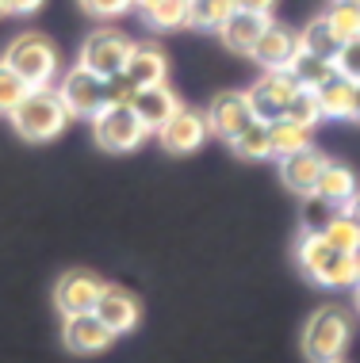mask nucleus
Segmentation results:
<instances>
[{"mask_svg":"<svg viewBox=\"0 0 360 363\" xmlns=\"http://www.w3.org/2000/svg\"><path fill=\"white\" fill-rule=\"evenodd\" d=\"M315 92H318V104H322V115H326V119H353L356 84L349 81V77H342V73L334 69V77H329L326 84H318Z\"/></svg>","mask_w":360,"mask_h":363,"instance_id":"aec40b11","label":"nucleus"},{"mask_svg":"<svg viewBox=\"0 0 360 363\" xmlns=\"http://www.w3.org/2000/svg\"><path fill=\"white\" fill-rule=\"evenodd\" d=\"M337 363H345V359H337Z\"/></svg>","mask_w":360,"mask_h":363,"instance_id":"c03bdc74","label":"nucleus"},{"mask_svg":"<svg viewBox=\"0 0 360 363\" xmlns=\"http://www.w3.org/2000/svg\"><path fill=\"white\" fill-rule=\"evenodd\" d=\"M318 195H322L326 203H334L337 211H349L353 207V199L360 195V180H356V172L349 169L345 161H326V169L322 176H318Z\"/></svg>","mask_w":360,"mask_h":363,"instance_id":"6ab92c4d","label":"nucleus"},{"mask_svg":"<svg viewBox=\"0 0 360 363\" xmlns=\"http://www.w3.org/2000/svg\"><path fill=\"white\" fill-rule=\"evenodd\" d=\"M268 145H272V157H280V161H284V157L307 150V145H310V130H307V126L288 123V119L268 123Z\"/></svg>","mask_w":360,"mask_h":363,"instance_id":"412c9836","label":"nucleus"},{"mask_svg":"<svg viewBox=\"0 0 360 363\" xmlns=\"http://www.w3.org/2000/svg\"><path fill=\"white\" fill-rule=\"evenodd\" d=\"M8 119H12L19 138H27V142H54L58 134L70 126V111H65L58 88H31Z\"/></svg>","mask_w":360,"mask_h":363,"instance_id":"f03ea898","label":"nucleus"},{"mask_svg":"<svg viewBox=\"0 0 360 363\" xmlns=\"http://www.w3.org/2000/svg\"><path fill=\"white\" fill-rule=\"evenodd\" d=\"M203 115H207L211 134H219L222 142H234L238 134L253 123V111H249L246 92H219Z\"/></svg>","mask_w":360,"mask_h":363,"instance_id":"ddd939ff","label":"nucleus"},{"mask_svg":"<svg viewBox=\"0 0 360 363\" xmlns=\"http://www.w3.org/2000/svg\"><path fill=\"white\" fill-rule=\"evenodd\" d=\"M353 119L360 123V84H356V96H353Z\"/></svg>","mask_w":360,"mask_h":363,"instance_id":"e433bc0d","label":"nucleus"},{"mask_svg":"<svg viewBox=\"0 0 360 363\" xmlns=\"http://www.w3.org/2000/svg\"><path fill=\"white\" fill-rule=\"evenodd\" d=\"M92 313L115 333V337H123V333L138 329V321H142L138 298H134L131 291H123V287H111V283H104V291H100V298H96Z\"/></svg>","mask_w":360,"mask_h":363,"instance_id":"f8f14e48","label":"nucleus"},{"mask_svg":"<svg viewBox=\"0 0 360 363\" xmlns=\"http://www.w3.org/2000/svg\"><path fill=\"white\" fill-rule=\"evenodd\" d=\"M134 92H138V88L131 84V77H126V73H119V77H111V81H108V104H131Z\"/></svg>","mask_w":360,"mask_h":363,"instance_id":"72a5a7b5","label":"nucleus"},{"mask_svg":"<svg viewBox=\"0 0 360 363\" xmlns=\"http://www.w3.org/2000/svg\"><path fill=\"white\" fill-rule=\"evenodd\" d=\"M230 12H234V0H188V27L219 31Z\"/></svg>","mask_w":360,"mask_h":363,"instance_id":"a878e982","label":"nucleus"},{"mask_svg":"<svg viewBox=\"0 0 360 363\" xmlns=\"http://www.w3.org/2000/svg\"><path fill=\"white\" fill-rule=\"evenodd\" d=\"M131 38L111 31V27H104V31H92L89 43L81 46V65L96 77H104V81H111V77L123 73L126 57H131Z\"/></svg>","mask_w":360,"mask_h":363,"instance_id":"6e6552de","label":"nucleus"},{"mask_svg":"<svg viewBox=\"0 0 360 363\" xmlns=\"http://www.w3.org/2000/svg\"><path fill=\"white\" fill-rule=\"evenodd\" d=\"M295 257H299L303 272L318 283V287L342 291V287H356V283H360V272H356L353 252L334 249V245H329L322 233H299Z\"/></svg>","mask_w":360,"mask_h":363,"instance_id":"f257e3e1","label":"nucleus"},{"mask_svg":"<svg viewBox=\"0 0 360 363\" xmlns=\"http://www.w3.org/2000/svg\"><path fill=\"white\" fill-rule=\"evenodd\" d=\"M234 8H246V12L272 16V8H276V0H234Z\"/></svg>","mask_w":360,"mask_h":363,"instance_id":"c9c22d12","label":"nucleus"},{"mask_svg":"<svg viewBox=\"0 0 360 363\" xmlns=\"http://www.w3.org/2000/svg\"><path fill=\"white\" fill-rule=\"evenodd\" d=\"M230 150H234L241 161H265V157H272V145H268V123H257V119H253L246 130H241L238 138L230 142Z\"/></svg>","mask_w":360,"mask_h":363,"instance_id":"393cba45","label":"nucleus"},{"mask_svg":"<svg viewBox=\"0 0 360 363\" xmlns=\"http://www.w3.org/2000/svg\"><path fill=\"white\" fill-rule=\"evenodd\" d=\"M326 161H329L326 153H318L315 145H307V150H299V153H291V157L280 161V180L303 199V195H310L318 188V176H322Z\"/></svg>","mask_w":360,"mask_h":363,"instance_id":"f3484780","label":"nucleus"},{"mask_svg":"<svg viewBox=\"0 0 360 363\" xmlns=\"http://www.w3.org/2000/svg\"><path fill=\"white\" fill-rule=\"evenodd\" d=\"M334 69L342 77H349L353 84H360V38L342 43V50H337V57H334Z\"/></svg>","mask_w":360,"mask_h":363,"instance_id":"2f4dec72","label":"nucleus"},{"mask_svg":"<svg viewBox=\"0 0 360 363\" xmlns=\"http://www.w3.org/2000/svg\"><path fill=\"white\" fill-rule=\"evenodd\" d=\"M326 23H329V31L342 38V43L360 38V4H342V0H334L329 12H326Z\"/></svg>","mask_w":360,"mask_h":363,"instance_id":"c85d7f7f","label":"nucleus"},{"mask_svg":"<svg viewBox=\"0 0 360 363\" xmlns=\"http://www.w3.org/2000/svg\"><path fill=\"white\" fill-rule=\"evenodd\" d=\"M123 73L131 77L134 88L165 84V81H169V57H165L161 46L134 43V46H131V57H126V65H123Z\"/></svg>","mask_w":360,"mask_h":363,"instance_id":"a211bd4d","label":"nucleus"},{"mask_svg":"<svg viewBox=\"0 0 360 363\" xmlns=\"http://www.w3.org/2000/svg\"><path fill=\"white\" fill-rule=\"evenodd\" d=\"M58 96H62L70 119H92L96 111L108 107V81L89 73L84 65H73V69L62 73V81H58Z\"/></svg>","mask_w":360,"mask_h":363,"instance_id":"423d86ee","label":"nucleus"},{"mask_svg":"<svg viewBox=\"0 0 360 363\" xmlns=\"http://www.w3.org/2000/svg\"><path fill=\"white\" fill-rule=\"evenodd\" d=\"M284 119H288V123H295V126H307V130H315V126L326 119L315 88H295V96H291V104H288Z\"/></svg>","mask_w":360,"mask_h":363,"instance_id":"b1692460","label":"nucleus"},{"mask_svg":"<svg viewBox=\"0 0 360 363\" xmlns=\"http://www.w3.org/2000/svg\"><path fill=\"white\" fill-rule=\"evenodd\" d=\"M303 233H326V225L334 222V214H337V207L334 203H326L318 191H310V195H303Z\"/></svg>","mask_w":360,"mask_h":363,"instance_id":"c756f323","label":"nucleus"},{"mask_svg":"<svg viewBox=\"0 0 360 363\" xmlns=\"http://www.w3.org/2000/svg\"><path fill=\"white\" fill-rule=\"evenodd\" d=\"M295 88L299 84L291 81L288 69L261 73L257 81L249 84V92H246L253 119H257V123H280V119H284V111H288V104H291V96H295Z\"/></svg>","mask_w":360,"mask_h":363,"instance_id":"0eeeda50","label":"nucleus"},{"mask_svg":"<svg viewBox=\"0 0 360 363\" xmlns=\"http://www.w3.org/2000/svg\"><path fill=\"white\" fill-rule=\"evenodd\" d=\"M0 16H8V8H4V0H0Z\"/></svg>","mask_w":360,"mask_h":363,"instance_id":"79ce46f5","label":"nucleus"},{"mask_svg":"<svg viewBox=\"0 0 360 363\" xmlns=\"http://www.w3.org/2000/svg\"><path fill=\"white\" fill-rule=\"evenodd\" d=\"M180 107H184V104H180V96L173 92L169 84L138 88V92H134V100H131V111L138 115V123L146 126V130H153V134H158L161 126L180 111Z\"/></svg>","mask_w":360,"mask_h":363,"instance_id":"2eb2a0df","label":"nucleus"},{"mask_svg":"<svg viewBox=\"0 0 360 363\" xmlns=\"http://www.w3.org/2000/svg\"><path fill=\"white\" fill-rule=\"evenodd\" d=\"M89 123H92V138L104 153H134L146 142V134H150L138 123V115L131 111V104H108Z\"/></svg>","mask_w":360,"mask_h":363,"instance_id":"39448f33","label":"nucleus"},{"mask_svg":"<svg viewBox=\"0 0 360 363\" xmlns=\"http://www.w3.org/2000/svg\"><path fill=\"white\" fill-rule=\"evenodd\" d=\"M27 92H31V88L19 81V77H16L12 69H8L4 62H0V115H12L16 107H19V100H23Z\"/></svg>","mask_w":360,"mask_h":363,"instance_id":"7c9ffc66","label":"nucleus"},{"mask_svg":"<svg viewBox=\"0 0 360 363\" xmlns=\"http://www.w3.org/2000/svg\"><path fill=\"white\" fill-rule=\"evenodd\" d=\"M353 260H356V272H360V245H356V252H353Z\"/></svg>","mask_w":360,"mask_h":363,"instance_id":"a19ab883","label":"nucleus"},{"mask_svg":"<svg viewBox=\"0 0 360 363\" xmlns=\"http://www.w3.org/2000/svg\"><path fill=\"white\" fill-rule=\"evenodd\" d=\"M353 306L360 310V283H356V287H353Z\"/></svg>","mask_w":360,"mask_h":363,"instance_id":"58836bf2","label":"nucleus"},{"mask_svg":"<svg viewBox=\"0 0 360 363\" xmlns=\"http://www.w3.org/2000/svg\"><path fill=\"white\" fill-rule=\"evenodd\" d=\"M81 8L89 16H96V19H115V16L131 12L134 0H81Z\"/></svg>","mask_w":360,"mask_h":363,"instance_id":"473e14b6","label":"nucleus"},{"mask_svg":"<svg viewBox=\"0 0 360 363\" xmlns=\"http://www.w3.org/2000/svg\"><path fill=\"white\" fill-rule=\"evenodd\" d=\"M303 54V38H299V31H291V27H276L268 23V31L257 38V46L249 50V57L261 65V69H288L295 57Z\"/></svg>","mask_w":360,"mask_h":363,"instance_id":"9b49d317","label":"nucleus"},{"mask_svg":"<svg viewBox=\"0 0 360 363\" xmlns=\"http://www.w3.org/2000/svg\"><path fill=\"white\" fill-rule=\"evenodd\" d=\"M142 19L158 31H173V27L188 23V0H158L153 8H146Z\"/></svg>","mask_w":360,"mask_h":363,"instance_id":"cd10ccee","label":"nucleus"},{"mask_svg":"<svg viewBox=\"0 0 360 363\" xmlns=\"http://www.w3.org/2000/svg\"><path fill=\"white\" fill-rule=\"evenodd\" d=\"M8 16H35L43 8V0H4Z\"/></svg>","mask_w":360,"mask_h":363,"instance_id":"f704fd0d","label":"nucleus"},{"mask_svg":"<svg viewBox=\"0 0 360 363\" xmlns=\"http://www.w3.org/2000/svg\"><path fill=\"white\" fill-rule=\"evenodd\" d=\"M100 291H104V283L100 276H92V272H65L62 279H58V287H54V306L70 318V313H84V310H92L96 306V298H100Z\"/></svg>","mask_w":360,"mask_h":363,"instance_id":"4468645a","label":"nucleus"},{"mask_svg":"<svg viewBox=\"0 0 360 363\" xmlns=\"http://www.w3.org/2000/svg\"><path fill=\"white\" fill-rule=\"evenodd\" d=\"M268 23H272V16H261V12H246V8H234V12L222 19L219 38H222V46H227V50L249 54L253 46H257V38L268 31Z\"/></svg>","mask_w":360,"mask_h":363,"instance_id":"dca6fc26","label":"nucleus"},{"mask_svg":"<svg viewBox=\"0 0 360 363\" xmlns=\"http://www.w3.org/2000/svg\"><path fill=\"white\" fill-rule=\"evenodd\" d=\"M299 38H303V50L307 54H315V57H326V62H334L337 50H342V38H337L334 31H329V23H326V16H318V19H310V23L299 31Z\"/></svg>","mask_w":360,"mask_h":363,"instance_id":"4be33fe9","label":"nucleus"},{"mask_svg":"<svg viewBox=\"0 0 360 363\" xmlns=\"http://www.w3.org/2000/svg\"><path fill=\"white\" fill-rule=\"evenodd\" d=\"M353 340V318L342 306H318L303 325V356L310 363H337Z\"/></svg>","mask_w":360,"mask_h":363,"instance_id":"7ed1b4c3","label":"nucleus"},{"mask_svg":"<svg viewBox=\"0 0 360 363\" xmlns=\"http://www.w3.org/2000/svg\"><path fill=\"white\" fill-rule=\"evenodd\" d=\"M115 333L104 325L100 318H96L92 310L84 313H70L65 318V329H62V345L73 352V356H96V352L111 348Z\"/></svg>","mask_w":360,"mask_h":363,"instance_id":"9d476101","label":"nucleus"},{"mask_svg":"<svg viewBox=\"0 0 360 363\" xmlns=\"http://www.w3.org/2000/svg\"><path fill=\"white\" fill-rule=\"evenodd\" d=\"M158 4V0H134V8H138V12H146V8H153Z\"/></svg>","mask_w":360,"mask_h":363,"instance_id":"4c0bfd02","label":"nucleus"},{"mask_svg":"<svg viewBox=\"0 0 360 363\" xmlns=\"http://www.w3.org/2000/svg\"><path fill=\"white\" fill-rule=\"evenodd\" d=\"M0 62H4L27 88H50L54 77H58V50H54V43L46 35H35V31L12 38Z\"/></svg>","mask_w":360,"mask_h":363,"instance_id":"20e7f679","label":"nucleus"},{"mask_svg":"<svg viewBox=\"0 0 360 363\" xmlns=\"http://www.w3.org/2000/svg\"><path fill=\"white\" fill-rule=\"evenodd\" d=\"M349 211H353L356 218H360V195H356V199H353V207H349Z\"/></svg>","mask_w":360,"mask_h":363,"instance_id":"ea45409f","label":"nucleus"},{"mask_svg":"<svg viewBox=\"0 0 360 363\" xmlns=\"http://www.w3.org/2000/svg\"><path fill=\"white\" fill-rule=\"evenodd\" d=\"M211 126L203 111H192V107H180L169 123L158 130V142L165 153H196L203 142H207Z\"/></svg>","mask_w":360,"mask_h":363,"instance_id":"1a4fd4ad","label":"nucleus"},{"mask_svg":"<svg viewBox=\"0 0 360 363\" xmlns=\"http://www.w3.org/2000/svg\"><path fill=\"white\" fill-rule=\"evenodd\" d=\"M342 4H360V0H342Z\"/></svg>","mask_w":360,"mask_h":363,"instance_id":"37998d69","label":"nucleus"},{"mask_svg":"<svg viewBox=\"0 0 360 363\" xmlns=\"http://www.w3.org/2000/svg\"><path fill=\"white\" fill-rule=\"evenodd\" d=\"M322 238L334 245V249H342V252H356V245H360V218L353 211H337L334 222L326 225Z\"/></svg>","mask_w":360,"mask_h":363,"instance_id":"bb28decb","label":"nucleus"},{"mask_svg":"<svg viewBox=\"0 0 360 363\" xmlns=\"http://www.w3.org/2000/svg\"><path fill=\"white\" fill-rule=\"evenodd\" d=\"M288 73H291V81H295L299 88H318V84H326L329 77H334V62H326V57H315V54H299L295 62L288 65Z\"/></svg>","mask_w":360,"mask_h":363,"instance_id":"5701e85b","label":"nucleus"}]
</instances>
